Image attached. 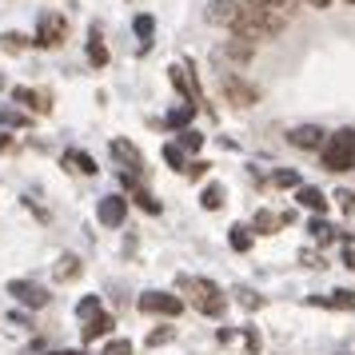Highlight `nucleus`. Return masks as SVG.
<instances>
[{"mask_svg": "<svg viewBox=\"0 0 355 355\" xmlns=\"http://www.w3.org/2000/svg\"><path fill=\"white\" fill-rule=\"evenodd\" d=\"M200 144H204V136L196 128H184L180 132V148H188V152H200Z\"/></svg>", "mask_w": 355, "mask_h": 355, "instance_id": "obj_30", "label": "nucleus"}, {"mask_svg": "<svg viewBox=\"0 0 355 355\" xmlns=\"http://www.w3.org/2000/svg\"><path fill=\"white\" fill-rule=\"evenodd\" d=\"M132 28H136V36L144 40V49H148V40H152V33H156V20H152V17L144 12V17H136V20H132Z\"/></svg>", "mask_w": 355, "mask_h": 355, "instance_id": "obj_27", "label": "nucleus"}, {"mask_svg": "<svg viewBox=\"0 0 355 355\" xmlns=\"http://www.w3.org/2000/svg\"><path fill=\"white\" fill-rule=\"evenodd\" d=\"M240 300H243V307H259V304H263V300H259V295H252V291H240Z\"/></svg>", "mask_w": 355, "mask_h": 355, "instance_id": "obj_39", "label": "nucleus"}, {"mask_svg": "<svg viewBox=\"0 0 355 355\" xmlns=\"http://www.w3.org/2000/svg\"><path fill=\"white\" fill-rule=\"evenodd\" d=\"M76 315H80L84 323L92 320V315H100V295H84L80 304H76Z\"/></svg>", "mask_w": 355, "mask_h": 355, "instance_id": "obj_28", "label": "nucleus"}, {"mask_svg": "<svg viewBox=\"0 0 355 355\" xmlns=\"http://www.w3.org/2000/svg\"><path fill=\"white\" fill-rule=\"evenodd\" d=\"M0 124H17V128H20V124H28V116L12 112V108H0Z\"/></svg>", "mask_w": 355, "mask_h": 355, "instance_id": "obj_34", "label": "nucleus"}, {"mask_svg": "<svg viewBox=\"0 0 355 355\" xmlns=\"http://www.w3.org/2000/svg\"><path fill=\"white\" fill-rule=\"evenodd\" d=\"M88 60L96 68H104L108 64V49H104V40H100V33L92 28V36H88Z\"/></svg>", "mask_w": 355, "mask_h": 355, "instance_id": "obj_18", "label": "nucleus"}, {"mask_svg": "<svg viewBox=\"0 0 355 355\" xmlns=\"http://www.w3.org/2000/svg\"><path fill=\"white\" fill-rule=\"evenodd\" d=\"M52 355H84V352H52Z\"/></svg>", "mask_w": 355, "mask_h": 355, "instance_id": "obj_42", "label": "nucleus"}, {"mask_svg": "<svg viewBox=\"0 0 355 355\" xmlns=\"http://www.w3.org/2000/svg\"><path fill=\"white\" fill-rule=\"evenodd\" d=\"M243 343H248V352H252V355L259 352V336H256V327H243Z\"/></svg>", "mask_w": 355, "mask_h": 355, "instance_id": "obj_38", "label": "nucleus"}, {"mask_svg": "<svg viewBox=\"0 0 355 355\" xmlns=\"http://www.w3.org/2000/svg\"><path fill=\"white\" fill-rule=\"evenodd\" d=\"M200 204H204L208 211L224 208V184H208V188H204V196H200Z\"/></svg>", "mask_w": 355, "mask_h": 355, "instance_id": "obj_21", "label": "nucleus"}, {"mask_svg": "<svg viewBox=\"0 0 355 355\" xmlns=\"http://www.w3.org/2000/svg\"><path fill=\"white\" fill-rule=\"evenodd\" d=\"M304 4H311V8H327L331 0H304Z\"/></svg>", "mask_w": 355, "mask_h": 355, "instance_id": "obj_40", "label": "nucleus"}, {"mask_svg": "<svg viewBox=\"0 0 355 355\" xmlns=\"http://www.w3.org/2000/svg\"><path fill=\"white\" fill-rule=\"evenodd\" d=\"M164 160L172 164V168H180V172L188 168V160H184V148H180V144H168V148H164Z\"/></svg>", "mask_w": 355, "mask_h": 355, "instance_id": "obj_31", "label": "nucleus"}, {"mask_svg": "<svg viewBox=\"0 0 355 355\" xmlns=\"http://www.w3.org/2000/svg\"><path fill=\"white\" fill-rule=\"evenodd\" d=\"M12 100H17V104H24V108H33V112H40V116L52 108L49 92H40V88H12Z\"/></svg>", "mask_w": 355, "mask_h": 355, "instance_id": "obj_13", "label": "nucleus"}, {"mask_svg": "<svg viewBox=\"0 0 355 355\" xmlns=\"http://www.w3.org/2000/svg\"><path fill=\"white\" fill-rule=\"evenodd\" d=\"M172 336H176L172 327H156V331L148 336V347H160V343H168V339H172Z\"/></svg>", "mask_w": 355, "mask_h": 355, "instance_id": "obj_33", "label": "nucleus"}, {"mask_svg": "<svg viewBox=\"0 0 355 355\" xmlns=\"http://www.w3.org/2000/svg\"><path fill=\"white\" fill-rule=\"evenodd\" d=\"M224 56H227V60H236V64H248V60L256 56V44L236 36V40H227V44H224Z\"/></svg>", "mask_w": 355, "mask_h": 355, "instance_id": "obj_17", "label": "nucleus"}, {"mask_svg": "<svg viewBox=\"0 0 355 355\" xmlns=\"http://www.w3.org/2000/svg\"><path fill=\"white\" fill-rule=\"evenodd\" d=\"M347 4H355V0H347Z\"/></svg>", "mask_w": 355, "mask_h": 355, "instance_id": "obj_44", "label": "nucleus"}, {"mask_svg": "<svg viewBox=\"0 0 355 355\" xmlns=\"http://www.w3.org/2000/svg\"><path fill=\"white\" fill-rule=\"evenodd\" d=\"M0 88H4V76H0Z\"/></svg>", "mask_w": 355, "mask_h": 355, "instance_id": "obj_43", "label": "nucleus"}, {"mask_svg": "<svg viewBox=\"0 0 355 355\" xmlns=\"http://www.w3.org/2000/svg\"><path fill=\"white\" fill-rule=\"evenodd\" d=\"M295 200H300V204H304L307 211H315V216H323V211H327V196H323L320 188H307V184H300Z\"/></svg>", "mask_w": 355, "mask_h": 355, "instance_id": "obj_16", "label": "nucleus"}, {"mask_svg": "<svg viewBox=\"0 0 355 355\" xmlns=\"http://www.w3.org/2000/svg\"><path fill=\"white\" fill-rule=\"evenodd\" d=\"M64 160L76 164V172H84V176H92V172H96V160H92L88 152H76V148H72V152H64Z\"/></svg>", "mask_w": 355, "mask_h": 355, "instance_id": "obj_22", "label": "nucleus"}, {"mask_svg": "<svg viewBox=\"0 0 355 355\" xmlns=\"http://www.w3.org/2000/svg\"><path fill=\"white\" fill-rule=\"evenodd\" d=\"M259 236H272L275 227H284V216H275V211H256V224H252Z\"/></svg>", "mask_w": 355, "mask_h": 355, "instance_id": "obj_19", "label": "nucleus"}, {"mask_svg": "<svg viewBox=\"0 0 355 355\" xmlns=\"http://www.w3.org/2000/svg\"><path fill=\"white\" fill-rule=\"evenodd\" d=\"M307 232H311V236H315V240H320V243H331V240H336V227L327 224L323 216H315V220L307 224Z\"/></svg>", "mask_w": 355, "mask_h": 355, "instance_id": "obj_23", "label": "nucleus"}, {"mask_svg": "<svg viewBox=\"0 0 355 355\" xmlns=\"http://www.w3.org/2000/svg\"><path fill=\"white\" fill-rule=\"evenodd\" d=\"M124 216H128V200H124V196H104V200H100L96 220L104 227H120L124 224Z\"/></svg>", "mask_w": 355, "mask_h": 355, "instance_id": "obj_10", "label": "nucleus"}, {"mask_svg": "<svg viewBox=\"0 0 355 355\" xmlns=\"http://www.w3.org/2000/svg\"><path fill=\"white\" fill-rule=\"evenodd\" d=\"M140 311H148V315H180L184 311V300L180 295H168V291H144L140 295Z\"/></svg>", "mask_w": 355, "mask_h": 355, "instance_id": "obj_6", "label": "nucleus"}, {"mask_svg": "<svg viewBox=\"0 0 355 355\" xmlns=\"http://www.w3.org/2000/svg\"><path fill=\"white\" fill-rule=\"evenodd\" d=\"M168 76H172V84L180 88V96L188 100L192 108H204V92H200V84H196V76L188 72V68L172 64V68H168Z\"/></svg>", "mask_w": 355, "mask_h": 355, "instance_id": "obj_9", "label": "nucleus"}, {"mask_svg": "<svg viewBox=\"0 0 355 355\" xmlns=\"http://www.w3.org/2000/svg\"><path fill=\"white\" fill-rule=\"evenodd\" d=\"M320 160L327 172H352L355 168V128H339L336 136H327V144L320 148Z\"/></svg>", "mask_w": 355, "mask_h": 355, "instance_id": "obj_3", "label": "nucleus"}, {"mask_svg": "<svg viewBox=\"0 0 355 355\" xmlns=\"http://www.w3.org/2000/svg\"><path fill=\"white\" fill-rule=\"evenodd\" d=\"M208 168H211V164H204V160H192L188 168H184V176H192V180H204V176H208Z\"/></svg>", "mask_w": 355, "mask_h": 355, "instance_id": "obj_35", "label": "nucleus"}, {"mask_svg": "<svg viewBox=\"0 0 355 355\" xmlns=\"http://www.w3.org/2000/svg\"><path fill=\"white\" fill-rule=\"evenodd\" d=\"M112 156L120 164H128L132 176H140V172H144V156H140V148L128 144V140H112Z\"/></svg>", "mask_w": 355, "mask_h": 355, "instance_id": "obj_12", "label": "nucleus"}, {"mask_svg": "<svg viewBox=\"0 0 355 355\" xmlns=\"http://www.w3.org/2000/svg\"><path fill=\"white\" fill-rule=\"evenodd\" d=\"M28 44H33V40H28L24 33H4V36H0V49H4V52H24Z\"/></svg>", "mask_w": 355, "mask_h": 355, "instance_id": "obj_24", "label": "nucleus"}, {"mask_svg": "<svg viewBox=\"0 0 355 355\" xmlns=\"http://www.w3.org/2000/svg\"><path fill=\"white\" fill-rule=\"evenodd\" d=\"M180 291L192 300V307L196 311H204V315H224V307H227V300H224V291L216 288L211 279H200V275H180Z\"/></svg>", "mask_w": 355, "mask_h": 355, "instance_id": "obj_2", "label": "nucleus"}, {"mask_svg": "<svg viewBox=\"0 0 355 355\" xmlns=\"http://www.w3.org/2000/svg\"><path fill=\"white\" fill-rule=\"evenodd\" d=\"M8 295H12L17 304H24V307H49L52 304L49 288H40V284H33V279H12V284H8Z\"/></svg>", "mask_w": 355, "mask_h": 355, "instance_id": "obj_7", "label": "nucleus"}, {"mask_svg": "<svg viewBox=\"0 0 355 355\" xmlns=\"http://www.w3.org/2000/svg\"><path fill=\"white\" fill-rule=\"evenodd\" d=\"M227 243H232L236 252H248V248H252V227L236 224V227H232V236H227Z\"/></svg>", "mask_w": 355, "mask_h": 355, "instance_id": "obj_25", "label": "nucleus"}, {"mask_svg": "<svg viewBox=\"0 0 355 355\" xmlns=\"http://www.w3.org/2000/svg\"><path fill=\"white\" fill-rule=\"evenodd\" d=\"M112 327H116L112 315H104V311H100V315H92V320L84 323V331H80V336H84V343H96V339H104L108 331H112Z\"/></svg>", "mask_w": 355, "mask_h": 355, "instance_id": "obj_14", "label": "nucleus"}, {"mask_svg": "<svg viewBox=\"0 0 355 355\" xmlns=\"http://www.w3.org/2000/svg\"><path fill=\"white\" fill-rule=\"evenodd\" d=\"M243 4H256V8H272V12H284L288 0H243Z\"/></svg>", "mask_w": 355, "mask_h": 355, "instance_id": "obj_37", "label": "nucleus"}, {"mask_svg": "<svg viewBox=\"0 0 355 355\" xmlns=\"http://www.w3.org/2000/svg\"><path fill=\"white\" fill-rule=\"evenodd\" d=\"M8 148H12V140H8V136H0V152H8Z\"/></svg>", "mask_w": 355, "mask_h": 355, "instance_id": "obj_41", "label": "nucleus"}, {"mask_svg": "<svg viewBox=\"0 0 355 355\" xmlns=\"http://www.w3.org/2000/svg\"><path fill=\"white\" fill-rule=\"evenodd\" d=\"M64 40H68V20L60 17V12H40L33 44H40V49H56V44H64Z\"/></svg>", "mask_w": 355, "mask_h": 355, "instance_id": "obj_4", "label": "nucleus"}, {"mask_svg": "<svg viewBox=\"0 0 355 355\" xmlns=\"http://www.w3.org/2000/svg\"><path fill=\"white\" fill-rule=\"evenodd\" d=\"M208 20L220 28H232L240 40H272L284 33V12L272 8H256V4H243V0H211L208 4Z\"/></svg>", "mask_w": 355, "mask_h": 355, "instance_id": "obj_1", "label": "nucleus"}, {"mask_svg": "<svg viewBox=\"0 0 355 355\" xmlns=\"http://www.w3.org/2000/svg\"><path fill=\"white\" fill-rule=\"evenodd\" d=\"M192 116H196L192 104H180V108H172V112H168V120H164V124H168V128H184V124H192Z\"/></svg>", "mask_w": 355, "mask_h": 355, "instance_id": "obj_20", "label": "nucleus"}, {"mask_svg": "<svg viewBox=\"0 0 355 355\" xmlns=\"http://www.w3.org/2000/svg\"><path fill=\"white\" fill-rule=\"evenodd\" d=\"M220 84H224L227 104H236V108H252V104L259 100V88H256V84H248L243 76H236V72L220 76Z\"/></svg>", "mask_w": 355, "mask_h": 355, "instance_id": "obj_5", "label": "nucleus"}, {"mask_svg": "<svg viewBox=\"0 0 355 355\" xmlns=\"http://www.w3.org/2000/svg\"><path fill=\"white\" fill-rule=\"evenodd\" d=\"M76 275H80V259L76 256H64L56 263V279H76Z\"/></svg>", "mask_w": 355, "mask_h": 355, "instance_id": "obj_26", "label": "nucleus"}, {"mask_svg": "<svg viewBox=\"0 0 355 355\" xmlns=\"http://www.w3.org/2000/svg\"><path fill=\"white\" fill-rule=\"evenodd\" d=\"M272 184L275 188H300V172H291V168H279L272 176Z\"/></svg>", "mask_w": 355, "mask_h": 355, "instance_id": "obj_29", "label": "nucleus"}, {"mask_svg": "<svg viewBox=\"0 0 355 355\" xmlns=\"http://www.w3.org/2000/svg\"><path fill=\"white\" fill-rule=\"evenodd\" d=\"M120 184L128 188V196H132V200H136V204H140L144 211H152V216L160 211V204H156V200H152V192H148L144 184H140V176H132V172H120Z\"/></svg>", "mask_w": 355, "mask_h": 355, "instance_id": "obj_11", "label": "nucleus"}, {"mask_svg": "<svg viewBox=\"0 0 355 355\" xmlns=\"http://www.w3.org/2000/svg\"><path fill=\"white\" fill-rule=\"evenodd\" d=\"M100 355H132V343H128V339H112Z\"/></svg>", "mask_w": 355, "mask_h": 355, "instance_id": "obj_32", "label": "nucleus"}, {"mask_svg": "<svg viewBox=\"0 0 355 355\" xmlns=\"http://www.w3.org/2000/svg\"><path fill=\"white\" fill-rule=\"evenodd\" d=\"M311 304H320V307H339V311H355V291L339 288V291H331V295H315Z\"/></svg>", "mask_w": 355, "mask_h": 355, "instance_id": "obj_15", "label": "nucleus"}, {"mask_svg": "<svg viewBox=\"0 0 355 355\" xmlns=\"http://www.w3.org/2000/svg\"><path fill=\"white\" fill-rule=\"evenodd\" d=\"M288 144L304 148V152H320V148L327 144V132H323L320 124H300V128L288 132Z\"/></svg>", "mask_w": 355, "mask_h": 355, "instance_id": "obj_8", "label": "nucleus"}, {"mask_svg": "<svg viewBox=\"0 0 355 355\" xmlns=\"http://www.w3.org/2000/svg\"><path fill=\"white\" fill-rule=\"evenodd\" d=\"M336 200H339V208L347 211V216H355V192H347V188H343V192H336Z\"/></svg>", "mask_w": 355, "mask_h": 355, "instance_id": "obj_36", "label": "nucleus"}]
</instances>
